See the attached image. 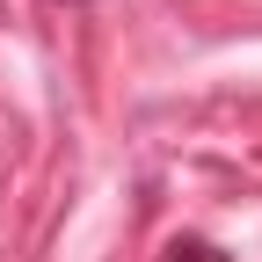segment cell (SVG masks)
<instances>
[{
  "instance_id": "obj_1",
  "label": "cell",
  "mask_w": 262,
  "mask_h": 262,
  "mask_svg": "<svg viewBox=\"0 0 262 262\" xmlns=\"http://www.w3.org/2000/svg\"><path fill=\"white\" fill-rule=\"evenodd\" d=\"M168 262H226V248H211V241H196V233H182V241L168 248Z\"/></svg>"
}]
</instances>
